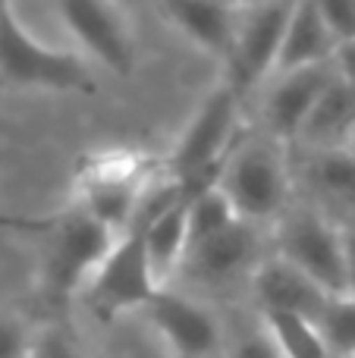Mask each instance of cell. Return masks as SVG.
Wrapping results in <instances>:
<instances>
[{"mask_svg": "<svg viewBox=\"0 0 355 358\" xmlns=\"http://www.w3.org/2000/svg\"><path fill=\"white\" fill-rule=\"evenodd\" d=\"M0 79L6 85L41 92H94V76L85 57L35 38L10 3H0Z\"/></svg>", "mask_w": 355, "mask_h": 358, "instance_id": "1", "label": "cell"}, {"mask_svg": "<svg viewBox=\"0 0 355 358\" xmlns=\"http://www.w3.org/2000/svg\"><path fill=\"white\" fill-rule=\"evenodd\" d=\"M48 239L50 248L41 267V292L50 308H66L75 296H82L88 280L113 248L117 236L75 208L57 217Z\"/></svg>", "mask_w": 355, "mask_h": 358, "instance_id": "2", "label": "cell"}, {"mask_svg": "<svg viewBox=\"0 0 355 358\" xmlns=\"http://www.w3.org/2000/svg\"><path fill=\"white\" fill-rule=\"evenodd\" d=\"M239 117V94L230 85L214 88L205 104L189 120L170 155V179L189 192H201L217 182L233 151V129Z\"/></svg>", "mask_w": 355, "mask_h": 358, "instance_id": "3", "label": "cell"}, {"mask_svg": "<svg viewBox=\"0 0 355 358\" xmlns=\"http://www.w3.org/2000/svg\"><path fill=\"white\" fill-rule=\"evenodd\" d=\"M217 185L230 198L233 210L242 223L255 227L258 220L280 217L289 201V167L283 145H277L274 138L249 142L239 148L233 145L217 176Z\"/></svg>", "mask_w": 355, "mask_h": 358, "instance_id": "4", "label": "cell"}, {"mask_svg": "<svg viewBox=\"0 0 355 358\" xmlns=\"http://www.w3.org/2000/svg\"><path fill=\"white\" fill-rule=\"evenodd\" d=\"M148 192V161L136 151H98L82 164L79 204L113 236L129 229L138 201Z\"/></svg>", "mask_w": 355, "mask_h": 358, "instance_id": "5", "label": "cell"}, {"mask_svg": "<svg viewBox=\"0 0 355 358\" xmlns=\"http://www.w3.org/2000/svg\"><path fill=\"white\" fill-rule=\"evenodd\" d=\"M277 258L289 261L327 296H346L343 223L331 220L314 208H296L280 217Z\"/></svg>", "mask_w": 355, "mask_h": 358, "instance_id": "6", "label": "cell"}, {"mask_svg": "<svg viewBox=\"0 0 355 358\" xmlns=\"http://www.w3.org/2000/svg\"><path fill=\"white\" fill-rule=\"evenodd\" d=\"M157 289L161 286L151 277L142 236L136 229H126L123 236H117L107 258L82 289V299L98 321H117L126 311L145 308Z\"/></svg>", "mask_w": 355, "mask_h": 358, "instance_id": "7", "label": "cell"}, {"mask_svg": "<svg viewBox=\"0 0 355 358\" xmlns=\"http://www.w3.org/2000/svg\"><path fill=\"white\" fill-rule=\"evenodd\" d=\"M293 3H249L239 6V22L233 35L226 60V82L242 98L249 88L268 79V73L277 69L283 29Z\"/></svg>", "mask_w": 355, "mask_h": 358, "instance_id": "8", "label": "cell"}, {"mask_svg": "<svg viewBox=\"0 0 355 358\" xmlns=\"http://www.w3.org/2000/svg\"><path fill=\"white\" fill-rule=\"evenodd\" d=\"M60 22L92 60L126 79L136 69V41L123 6L98 0H60L54 6Z\"/></svg>", "mask_w": 355, "mask_h": 358, "instance_id": "9", "label": "cell"}, {"mask_svg": "<svg viewBox=\"0 0 355 358\" xmlns=\"http://www.w3.org/2000/svg\"><path fill=\"white\" fill-rule=\"evenodd\" d=\"M151 324L176 358H214L220 349V324L208 308L173 289H157L145 305Z\"/></svg>", "mask_w": 355, "mask_h": 358, "instance_id": "10", "label": "cell"}, {"mask_svg": "<svg viewBox=\"0 0 355 358\" xmlns=\"http://www.w3.org/2000/svg\"><path fill=\"white\" fill-rule=\"evenodd\" d=\"M331 79L333 63L280 76V82L270 88L268 101H264V123H268V132L277 145L299 142L302 126H305L312 107L318 104L321 92L331 85Z\"/></svg>", "mask_w": 355, "mask_h": 358, "instance_id": "11", "label": "cell"}, {"mask_svg": "<svg viewBox=\"0 0 355 358\" xmlns=\"http://www.w3.org/2000/svg\"><path fill=\"white\" fill-rule=\"evenodd\" d=\"M252 289L261 305V311H283V315H299L305 321H318V315L324 311V305L333 296H327L318 283L305 277L302 271H296L289 261L270 258L258 261L255 273H252Z\"/></svg>", "mask_w": 355, "mask_h": 358, "instance_id": "12", "label": "cell"}, {"mask_svg": "<svg viewBox=\"0 0 355 358\" xmlns=\"http://www.w3.org/2000/svg\"><path fill=\"white\" fill-rule=\"evenodd\" d=\"M255 252H258L255 227L236 220L233 227H226L224 233L189 245L180 271L189 273L192 280H198V283L217 286V283H226V280L239 277V273L255 261Z\"/></svg>", "mask_w": 355, "mask_h": 358, "instance_id": "13", "label": "cell"}, {"mask_svg": "<svg viewBox=\"0 0 355 358\" xmlns=\"http://www.w3.org/2000/svg\"><path fill=\"white\" fill-rule=\"evenodd\" d=\"M157 13L198 50L214 57L230 54L239 22V6L230 3H189V0H164Z\"/></svg>", "mask_w": 355, "mask_h": 358, "instance_id": "14", "label": "cell"}, {"mask_svg": "<svg viewBox=\"0 0 355 358\" xmlns=\"http://www.w3.org/2000/svg\"><path fill=\"white\" fill-rule=\"evenodd\" d=\"M337 57V41L331 38L324 19L318 13V0L308 3H293L283 29L280 54H277V69L274 73H299V69L312 66H327Z\"/></svg>", "mask_w": 355, "mask_h": 358, "instance_id": "15", "label": "cell"}, {"mask_svg": "<svg viewBox=\"0 0 355 358\" xmlns=\"http://www.w3.org/2000/svg\"><path fill=\"white\" fill-rule=\"evenodd\" d=\"M189 198H192V192L186 189L170 208H164L161 214H154L145 227L136 229V233L142 236L151 277H154V283L161 286V289L167 286V280L173 277V273H180L182 258H186V248H189Z\"/></svg>", "mask_w": 355, "mask_h": 358, "instance_id": "16", "label": "cell"}, {"mask_svg": "<svg viewBox=\"0 0 355 358\" xmlns=\"http://www.w3.org/2000/svg\"><path fill=\"white\" fill-rule=\"evenodd\" d=\"M355 129V92L333 69L331 85L321 92L318 104L312 107L299 142L308 151H343Z\"/></svg>", "mask_w": 355, "mask_h": 358, "instance_id": "17", "label": "cell"}, {"mask_svg": "<svg viewBox=\"0 0 355 358\" xmlns=\"http://www.w3.org/2000/svg\"><path fill=\"white\" fill-rule=\"evenodd\" d=\"M308 182L324 201L337 204L346 214L343 223L355 217V161L346 151H312L308 157Z\"/></svg>", "mask_w": 355, "mask_h": 358, "instance_id": "18", "label": "cell"}, {"mask_svg": "<svg viewBox=\"0 0 355 358\" xmlns=\"http://www.w3.org/2000/svg\"><path fill=\"white\" fill-rule=\"evenodd\" d=\"M261 327L283 358H331L318 327L299 315L261 311Z\"/></svg>", "mask_w": 355, "mask_h": 358, "instance_id": "19", "label": "cell"}, {"mask_svg": "<svg viewBox=\"0 0 355 358\" xmlns=\"http://www.w3.org/2000/svg\"><path fill=\"white\" fill-rule=\"evenodd\" d=\"M236 220H239L236 210H233L230 198L220 192L217 182L201 192H192V198H189V245L224 233V229L233 227Z\"/></svg>", "mask_w": 355, "mask_h": 358, "instance_id": "20", "label": "cell"}, {"mask_svg": "<svg viewBox=\"0 0 355 358\" xmlns=\"http://www.w3.org/2000/svg\"><path fill=\"white\" fill-rule=\"evenodd\" d=\"M331 358L355 355V299L333 296L314 321Z\"/></svg>", "mask_w": 355, "mask_h": 358, "instance_id": "21", "label": "cell"}, {"mask_svg": "<svg viewBox=\"0 0 355 358\" xmlns=\"http://www.w3.org/2000/svg\"><path fill=\"white\" fill-rule=\"evenodd\" d=\"M318 13L337 41V50L355 44V0H318Z\"/></svg>", "mask_w": 355, "mask_h": 358, "instance_id": "22", "label": "cell"}, {"mask_svg": "<svg viewBox=\"0 0 355 358\" xmlns=\"http://www.w3.org/2000/svg\"><path fill=\"white\" fill-rule=\"evenodd\" d=\"M31 352V334L19 321H3L0 317V358H29Z\"/></svg>", "mask_w": 355, "mask_h": 358, "instance_id": "23", "label": "cell"}, {"mask_svg": "<svg viewBox=\"0 0 355 358\" xmlns=\"http://www.w3.org/2000/svg\"><path fill=\"white\" fill-rule=\"evenodd\" d=\"M29 358H79V352L73 349V343L57 330H41L31 336V352Z\"/></svg>", "mask_w": 355, "mask_h": 358, "instance_id": "24", "label": "cell"}, {"mask_svg": "<svg viewBox=\"0 0 355 358\" xmlns=\"http://www.w3.org/2000/svg\"><path fill=\"white\" fill-rule=\"evenodd\" d=\"M57 217H25V214H10V210H0V229H10V233H31V236H48L54 229Z\"/></svg>", "mask_w": 355, "mask_h": 358, "instance_id": "25", "label": "cell"}, {"mask_svg": "<svg viewBox=\"0 0 355 358\" xmlns=\"http://www.w3.org/2000/svg\"><path fill=\"white\" fill-rule=\"evenodd\" d=\"M233 358H283L277 352V346L270 343V336L261 330H255V334H245L242 340L233 346Z\"/></svg>", "mask_w": 355, "mask_h": 358, "instance_id": "26", "label": "cell"}, {"mask_svg": "<svg viewBox=\"0 0 355 358\" xmlns=\"http://www.w3.org/2000/svg\"><path fill=\"white\" fill-rule=\"evenodd\" d=\"M343 258H346V296L355 299V229L343 227Z\"/></svg>", "mask_w": 355, "mask_h": 358, "instance_id": "27", "label": "cell"}, {"mask_svg": "<svg viewBox=\"0 0 355 358\" xmlns=\"http://www.w3.org/2000/svg\"><path fill=\"white\" fill-rule=\"evenodd\" d=\"M333 69H337L340 79L355 92V44H346V48L337 50V57H333Z\"/></svg>", "mask_w": 355, "mask_h": 358, "instance_id": "28", "label": "cell"}, {"mask_svg": "<svg viewBox=\"0 0 355 358\" xmlns=\"http://www.w3.org/2000/svg\"><path fill=\"white\" fill-rule=\"evenodd\" d=\"M343 151L355 161V129H352V136H349V142H346V148H343Z\"/></svg>", "mask_w": 355, "mask_h": 358, "instance_id": "29", "label": "cell"}, {"mask_svg": "<svg viewBox=\"0 0 355 358\" xmlns=\"http://www.w3.org/2000/svg\"><path fill=\"white\" fill-rule=\"evenodd\" d=\"M343 227H352V229H355V217H352V220H349V223H343Z\"/></svg>", "mask_w": 355, "mask_h": 358, "instance_id": "30", "label": "cell"}, {"mask_svg": "<svg viewBox=\"0 0 355 358\" xmlns=\"http://www.w3.org/2000/svg\"><path fill=\"white\" fill-rule=\"evenodd\" d=\"M340 358H355V355H340Z\"/></svg>", "mask_w": 355, "mask_h": 358, "instance_id": "31", "label": "cell"}]
</instances>
